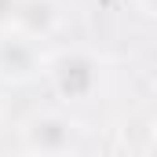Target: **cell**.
<instances>
[{"label":"cell","instance_id":"obj_1","mask_svg":"<svg viewBox=\"0 0 157 157\" xmlns=\"http://www.w3.org/2000/svg\"><path fill=\"white\" fill-rule=\"evenodd\" d=\"M44 73L51 80V88L70 102H91L102 91V80H106L102 59L95 51H88V48H59V51H51L48 62H44Z\"/></svg>","mask_w":157,"mask_h":157},{"label":"cell","instance_id":"obj_2","mask_svg":"<svg viewBox=\"0 0 157 157\" xmlns=\"http://www.w3.org/2000/svg\"><path fill=\"white\" fill-rule=\"evenodd\" d=\"M18 150L26 154H80L88 150V128L62 110H44L22 121Z\"/></svg>","mask_w":157,"mask_h":157},{"label":"cell","instance_id":"obj_3","mask_svg":"<svg viewBox=\"0 0 157 157\" xmlns=\"http://www.w3.org/2000/svg\"><path fill=\"white\" fill-rule=\"evenodd\" d=\"M48 55L40 51V40L26 37V33H0V80L11 84H26L37 73H44Z\"/></svg>","mask_w":157,"mask_h":157},{"label":"cell","instance_id":"obj_4","mask_svg":"<svg viewBox=\"0 0 157 157\" xmlns=\"http://www.w3.org/2000/svg\"><path fill=\"white\" fill-rule=\"evenodd\" d=\"M62 15L55 0H18V15H15V33H26L33 40H48L59 29Z\"/></svg>","mask_w":157,"mask_h":157},{"label":"cell","instance_id":"obj_5","mask_svg":"<svg viewBox=\"0 0 157 157\" xmlns=\"http://www.w3.org/2000/svg\"><path fill=\"white\" fill-rule=\"evenodd\" d=\"M15 15H18V0H0V33L15 29Z\"/></svg>","mask_w":157,"mask_h":157},{"label":"cell","instance_id":"obj_6","mask_svg":"<svg viewBox=\"0 0 157 157\" xmlns=\"http://www.w3.org/2000/svg\"><path fill=\"white\" fill-rule=\"evenodd\" d=\"M139 7H143L150 18H157V0H139Z\"/></svg>","mask_w":157,"mask_h":157},{"label":"cell","instance_id":"obj_7","mask_svg":"<svg viewBox=\"0 0 157 157\" xmlns=\"http://www.w3.org/2000/svg\"><path fill=\"white\" fill-rule=\"evenodd\" d=\"M4 117H7V102H4V95H0V124H4Z\"/></svg>","mask_w":157,"mask_h":157}]
</instances>
